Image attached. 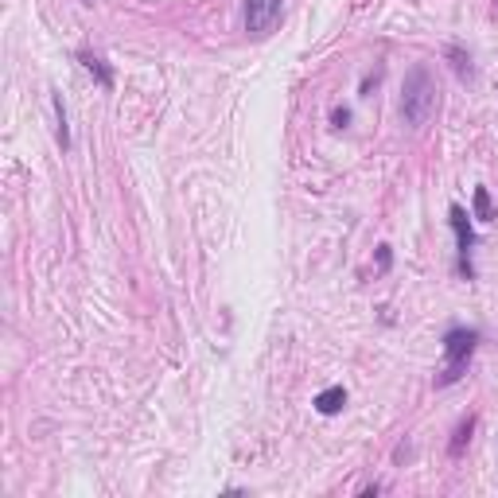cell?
<instances>
[{
    "mask_svg": "<svg viewBox=\"0 0 498 498\" xmlns=\"http://www.w3.org/2000/svg\"><path fill=\"white\" fill-rule=\"evenodd\" d=\"M432 109H436V82H432L429 67H413L401 86V117H405V125L420 128L432 117Z\"/></svg>",
    "mask_w": 498,
    "mask_h": 498,
    "instance_id": "cell-1",
    "label": "cell"
},
{
    "mask_svg": "<svg viewBox=\"0 0 498 498\" xmlns=\"http://www.w3.org/2000/svg\"><path fill=\"white\" fill-rule=\"evenodd\" d=\"M475 342H479V331L475 327H456V331H448V339H444V374L436 378V385H451V381H459V374L467 370L471 354H475Z\"/></svg>",
    "mask_w": 498,
    "mask_h": 498,
    "instance_id": "cell-2",
    "label": "cell"
},
{
    "mask_svg": "<svg viewBox=\"0 0 498 498\" xmlns=\"http://www.w3.org/2000/svg\"><path fill=\"white\" fill-rule=\"evenodd\" d=\"M284 16V0H245V31L249 35H269Z\"/></svg>",
    "mask_w": 498,
    "mask_h": 498,
    "instance_id": "cell-3",
    "label": "cell"
},
{
    "mask_svg": "<svg viewBox=\"0 0 498 498\" xmlns=\"http://www.w3.org/2000/svg\"><path fill=\"white\" fill-rule=\"evenodd\" d=\"M448 222H451V230H456V238H459V254H463V269H467V276H471L467 254H471V245H475V230H471L467 215H463V206H451V210H448Z\"/></svg>",
    "mask_w": 498,
    "mask_h": 498,
    "instance_id": "cell-4",
    "label": "cell"
},
{
    "mask_svg": "<svg viewBox=\"0 0 498 498\" xmlns=\"http://www.w3.org/2000/svg\"><path fill=\"white\" fill-rule=\"evenodd\" d=\"M342 405H347V390H342V385H327V390L315 397V409H319L323 417H335Z\"/></svg>",
    "mask_w": 498,
    "mask_h": 498,
    "instance_id": "cell-5",
    "label": "cell"
},
{
    "mask_svg": "<svg viewBox=\"0 0 498 498\" xmlns=\"http://www.w3.org/2000/svg\"><path fill=\"white\" fill-rule=\"evenodd\" d=\"M78 59H82V67H86L90 74H94V78H98V86H101V90H109V86H113V74H109V67L98 59V55H90V51H82Z\"/></svg>",
    "mask_w": 498,
    "mask_h": 498,
    "instance_id": "cell-6",
    "label": "cell"
},
{
    "mask_svg": "<svg viewBox=\"0 0 498 498\" xmlns=\"http://www.w3.org/2000/svg\"><path fill=\"white\" fill-rule=\"evenodd\" d=\"M55 121H59V144L70 148V128H67V106H63V98L55 94Z\"/></svg>",
    "mask_w": 498,
    "mask_h": 498,
    "instance_id": "cell-7",
    "label": "cell"
},
{
    "mask_svg": "<svg viewBox=\"0 0 498 498\" xmlns=\"http://www.w3.org/2000/svg\"><path fill=\"white\" fill-rule=\"evenodd\" d=\"M475 210H479V218H487V215H490V195H487V187H479V191H475Z\"/></svg>",
    "mask_w": 498,
    "mask_h": 498,
    "instance_id": "cell-8",
    "label": "cell"
},
{
    "mask_svg": "<svg viewBox=\"0 0 498 498\" xmlns=\"http://www.w3.org/2000/svg\"><path fill=\"white\" fill-rule=\"evenodd\" d=\"M467 432H471V420L463 424V429H459V436L451 440V456H459V451H463V436H467Z\"/></svg>",
    "mask_w": 498,
    "mask_h": 498,
    "instance_id": "cell-9",
    "label": "cell"
},
{
    "mask_svg": "<svg viewBox=\"0 0 498 498\" xmlns=\"http://www.w3.org/2000/svg\"><path fill=\"white\" fill-rule=\"evenodd\" d=\"M390 261H393V257H390V245H378V265H381V269H390Z\"/></svg>",
    "mask_w": 498,
    "mask_h": 498,
    "instance_id": "cell-10",
    "label": "cell"
}]
</instances>
